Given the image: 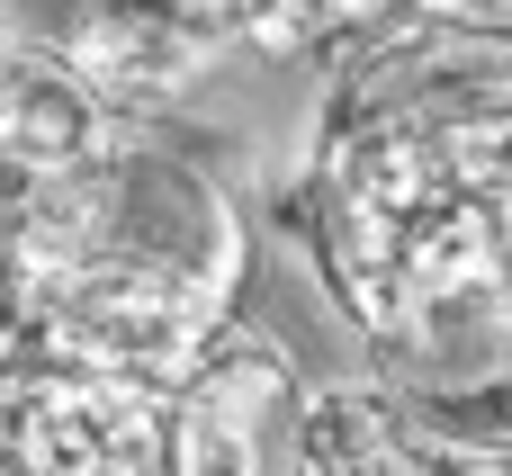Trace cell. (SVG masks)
<instances>
[{
    "mask_svg": "<svg viewBox=\"0 0 512 476\" xmlns=\"http://www.w3.org/2000/svg\"><path fill=\"white\" fill-rule=\"evenodd\" d=\"M315 198L324 279L405 414L512 387V18L423 9L378 36L333 90Z\"/></svg>",
    "mask_w": 512,
    "mask_h": 476,
    "instance_id": "6da1fadb",
    "label": "cell"
},
{
    "mask_svg": "<svg viewBox=\"0 0 512 476\" xmlns=\"http://www.w3.org/2000/svg\"><path fill=\"white\" fill-rule=\"evenodd\" d=\"M0 476H171V396L54 360L0 369Z\"/></svg>",
    "mask_w": 512,
    "mask_h": 476,
    "instance_id": "7a4b0ae2",
    "label": "cell"
},
{
    "mask_svg": "<svg viewBox=\"0 0 512 476\" xmlns=\"http://www.w3.org/2000/svg\"><path fill=\"white\" fill-rule=\"evenodd\" d=\"M9 36L54 54L108 117L171 108L225 45H243V9H27Z\"/></svg>",
    "mask_w": 512,
    "mask_h": 476,
    "instance_id": "3957f363",
    "label": "cell"
},
{
    "mask_svg": "<svg viewBox=\"0 0 512 476\" xmlns=\"http://www.w3.org/2000/svg\"><path fill=\"white\" fill-rule=\"evenodd\" d=\"M306 432L297 369L270 333L225 324L198 378L171 396V476H288Z\"/></svg>",
    "mask_w": 512,
    "mask_h": 476,
    "instance_id": "277c9868",
    "label": "cell"
},
{
    "mask_svg": "<svg viewBox=\"0 0 512 476\" xmlns=\"http://www.w3.org/2000/svg\"><path fill=\"white\" fill-rule=\"evenodd\" d=\"M297 476H432V450L387 387H324L306 396Z\"/></svg>",
    "mask_w": 512,
    "mask_h": 476,
    "instance_id": "5b68a950",
    "label": "cell"
}]
</instances>
